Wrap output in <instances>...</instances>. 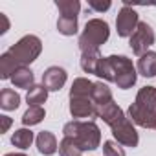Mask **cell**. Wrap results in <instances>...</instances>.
<instances>
[{
  "label": "cell",
  "mask_w": 156,
  "mask_h": 156,
  "mask_svg": "<svg viewBox=\"0 0 156 156\" xmlns=\"http://www.w3.org/2000/svg\"><path fill=\"white\" fill-rule=\"evenodd\" d=\"M70 114L73 119H87L88 118H98V107L92 101V98H70Z\"/></svg>",
  "instance_id": "8"
},
{
  "label": "cell",
  "mask_w": 156,
  "mask_h": 156,
  "mask_svg": "<svg viewBox=\"0 0 156 156\" xmlns=\"http://www.w3.org/2000/svg\"><path fill=\"white\" fill-rule=\"evenodd\" d=\"M68 79V73L61 66H50L42 73V85L48 88V92H59Z\"/></svg>",
  "instance_id": "10"
},
{
  "label": "cell",
  "mask_w": 156,
  "mask_h": 156,
  "mask_svg": "<svg viewBox=\"0 0 156 156\" xmlns=\"http://www.w3.org/2000/svg\"><path fill=\"white\" fill-rule=\"evenodd\" d=\"M77 28H79V24H77V17H59L57 20V31L64 37H72L77 33Z\"/></svg>",
  "instance_id": "24"
},
{
  "label": "cell",
  "mask_w": 156,
  "mask_h": 156,
  "mask_svg": "<svg viewBox=\"0 0 156 156\" xmlns=\"http://www.w3.org/2000/svg\"><path fill=\"white\" fill-rule=\"evenodd\" d=\"M110 37V28L108 22L103 19H90L85 24L83 33L79 35V50L81 53H88V51H99V48L108 41Z\"/></svg>",
  "instance_id": "2"
},
{
  "label": "cell",
  "mask_w": 156,
  "mask_h": 156,
  "mask_svg": "<svg viewBox=\"0 0 156 156\" xmlns=\"http://www.w3.org/2000/svg\"><path fill=\"white\" fill-rule=\"evenodd\" d=\"M98 77H101V79L105 83H114L116 81V77H114V68H112V62L108 57H103L99 61V66H98Z\"/></svg>",
  "instance_id": "27"
},
{
  "label": "cell",
  "mask_w": 156,
  "mask_h": 156,
  "mask_svg": "<svg viewBox=\"0 0 156 156\" xmlns=\"http://www.w3.org/2000/svg\"><path fill=\"white\" fill-rule=\"evenodd\" d=\"M98 118H101L110 129L116 125V123H119L123 118H127L125 116V112L121 110V107L116 103V101H110V103H107V105H101V107H98Z\"/></svg>",
  "instance_id": "11"
},
{
  "label": "cell",
  "mask_w": 156,
  "mask_h": 156,
  "mask_svg": "<svg viewBox=\"0 0 156 156\" xmlns=\"http://www.w3.org/2000/svg\"><path fill=\"white\" fill-rule=\"evenodd\" d=\"M4 156H26V154H22V152H8Z\"/></svg>",
  "instance_id": "32"
},
{
  "label": "cell",
  "mask_w": 156,
  "mask_h": 156,
  "mask_svg": "<svg viewBox=\"0 0 156 156\" xmlns=\"http://www.w3.org/2000/svg\"><path fill=\"white\" fill-rule=\"evenodd\" d=\"M112 136H114V140L119 145H125V147H132L134 149L140 143V136L136 132V127H134V123L129 118H123L119 123H116L112 127Z\"/></svg>",
  "instance_id": "7"
},
{
  "label": "cell",
  "mask_w": 156,
  "mask_h": 156,
  "mask_svg": "<svg viewBox=\"0 0 156 156\" xmlns=\"http://www.w3.org/2000/svg\"><path fill=\"white\" fill-rule=\"evenodd\" d=\"M92 101L96 103V107H101V105H107L112 99V90L108 88L107 83L103 81H96L94 83V90H92Z\"/></svg>",
  "instance_id": "17"
},
{
  "label": "cell",
  "mask_w": 156,
  "mask_h": 156,
  "mask_svg": "<svg viewBox=\"0 0 156 156\" xmlns=\"http://www.w3.org/2000/svg\"><path fill=\"white\" fill-rule=\"evenodd\" d=\"M11 83H13V87L15 88H31V87H35V75H33V72H31V68L30 66H20V68H17V72L13 73V77H11Z\"/></svg>",
  "instance_id": "13"
},
{
  "label": "cell",
  "mask_w": 156,
  "mask_h": 156,
  "mask_svg": "<svg viewBox=\"0 0 156 156\" xmlns=\"http://www.w3.org/2000/svg\"><path fill=\"white\" fill-rule=\"evenodd\" d=\"M0 121H2V127H0V132H8V129L11 127V118H8V116H0Z\"/></svg>",
  "instance_id": "30"
},
{
  "label": "cell",
  "mask_w": 156,
  "mask_h": 156,
  "mask_svg": "<svg viewBox=\"0 0 156 156\" xmlns=\"http://www.w3.org/2000/svg\"><path fill=\"white\" fill-rule=\"evenodd\" d=\"M140 24V17H138V11L134 8H130L127 2L123 4V8L118 11V17H116V30H118V35L119 37H129L136 31Z\"/></svg>",
  "instance_id": "6"
},
{
  "label": "cell",
  "mask_w": 156,
  "mask_h": 156,
  "mask_svg": "<svg viewBox=\"0 0 156 156\" xmlns=\"http://www.w3.org/2000/svg\"><path fill=\"white\" fill-rule=\"evenodd\" d=\"M92 90H94V83L87 77H77L72 83L70 88V98H92Z\"/></svg>",
  "instance_id": "15"
},
{
  "label": "cell",
  "mask_w": 156,
  "mask_h": 156,
  "mask_svg": "<svg viewBox=\"0 0 156 156\" xmlns=\"http://www.w3.org/2000/svg\"><path fill=\"white\" fill-rule=\"evenodd\" d=\"M136 70L143 77H156V51H147L138 59Z\"/></svg>",
  "instance_id": "14"
},
{
  "label": "cell",
  "mask_w": 156,
  "mask_h": 156,
  "mask_svg": "<svg viewBox=\"0 0 156 156\" xmlns=\"http://www.w3.org/2000/svg\"><path fill=\"white\" fill-rule=\"evenodd\" d=\"M8 51L15 57V61L19 62V66H30L41 55V51H42V41L37 35H24Z\"/></svg>",
  "instance_id": "3"
},
{
  "label": "cell",
  "mask_w": 156,
  "mask_h": 156,
  "mask_svg": "<svg viewBox=\"0 0 156 156\" xmlns=\"http://www.w3.org/2000/svg\"><path fill=\"white\" fill-rule=\"evenodd\" d=\"M46 116V110L42 107H30L24 114H22V125L24 127H33L39 125Z\"/></svg>",
  "instance_id": "25"
},
{
  "label": "cell",
  "mask_w": 156,
  "mask_h": 156,
  "mask_svg": "<svg viewBox=\"0 0 156 156\" xmlns=\"http://www.w3.org/2000/svg\"><path fill=\"white\" fill-rule=\"evenodd\" d=\"M136 105L149 108V110H156V87H143L138 90L136 94Z\"/></svg>",
  "instance_id": "16"
},
{
  "label": "cell",
  "mask_w": 156,
  "mask_h": 156,
  "mask_svg": "<svg viewBox=\"0 0 156 156\" xmlns=\"http://www.w3.org/2000/svg\"><path fill=\"white\" fill-rule=\"evenodd\" d=\"M110 2L108 0H105V2H98V0H90L88 2V8L90 9H94V11H99V13H103V11H107V9H110Z\"/></svg>",
  "instance_id": "29"
},
{
  "label": "cell",
  "mask_w": 156,
  "mask_h": 156,
  "mask_svg": "<svg viewBox=\"0 0 156 156\" xmlns=\"http://www.w3.org/2000/svg\"><path fill=\"white\" fill-rule=\"evenodd\" d=\"M83 149L75 143L73 138H68L64 136L61 141H59V154L61 156H83Z\"/></svg>",
  "instance_id": "26"
},
{
  "label": "cell",
  "mask_w": 156,
  "mask_h": 156,
  "mask_svg": "<svg viewBox=\"0 0 156 156\" xmlns=\"http://www.w3.org/2000/svg\"><path fill=\"white\" fill-rule=\"evenodd\" d=\"M0 20H2V30H0V33H6L8 28H9V20H8V17L4 13H0Z\"/></svg>",
  "instance_id": "31"
},
{
  "label": "cell",
  "mask_w": 156,
  "mask_h": 156,
  "mask_svg": "<svg viewBox=\"0 0 156 156\" xmlns=\"http://www.w3.org/2000/svg\"><path fill=\"white\" fill-rule=\"evenodd\" d=\"M46 99H48V88L44 85H35L26 94V101L30 107H42Z\"/></svg>",
  "instance_id": "19"
},
{
  "label": "cell",
  "mask_w": 156,
  "mask_h": 156,
  "mask_svg": "<svg viewBox=\"0 0 156 156\" xmlns=\"http://www.w3.org/2000/svg\"><path fill=\"white\" fill-rule=\"evenodd\" d=\"M103 154L105 156H125V149L116 140H107L103 143Z\"/></svg>",
  "instance_id": "28"
},
{
  "label": "cell",
  "mask_w": 156,
  "mask_h": 156,
  "mask_svg": "<svg viewBox=\"0 0 156 156\" xmlns=\"http://www.w3.org/2000/svg\"><path fill=\"white\" fill-rule=\"evenodd\" d=\"M33 140H35V134L30 130V129H17L15 132H13V136H11V143L17 147V149H28L31 143H33Z\"/></svg>",
  "instance_id": "21"
},
{
  "label": "cell",
  "mask_w": 156,
  "mask_h": 156,
  "mask_svg": "<svg viewBox=\"0 0 156 156\" xmlns=\"http://www.w3.org/2000/svg\"><path fill=\"white\" fill-rule=\"evenodd\" d=\"M17 68H20V66L9 51H4L0 55V79H11Z\"/></svg>",
  "instance_id": "18"
},
{
  "label": "cell",
  "mask_w": 156,
  "mask_h": 156,
  "mask_svg": "<svg viewBox=\"0 0 156 156\" xmlns=\"http://www.w3.org/2000/svg\"><path fill=\"white\" fill-rule=\"evenodd\" d=\"M101 53L99 51H88V53H81V68L85 73H98V66L101 61Z\"/></svg>",
  "instance_id": "22"
},
{
  "label": "cell",
  "mask_w": 156,
  "mask_h": 156,
  "mask_svg": "<svg viewBox=\"0 0 156 156\" xmlns=\"http://www.w3.org/2000/svg\"><path fill=\"white\" fill-rule=\"evenodd\" d=\"M55 6L62 17H79L81 11L79 0H55Z\"/></svg>",
  "instance_id": "23"
},
{
  "label": "cell",
  "mask_w": 156,
  "mask_h": 156,
  "mask_svg": "<svg viewBox=\"0 0 156 156\" xmlns=\"http://www.w3.org/2000/svg\"><path fill=\"white\" fill-rule=\"evenodd\" d=\"M129 119L138 127L156 130V110H149V108H143V107L132 103L129 107Z\"/></svg>",
  "instance_id": "9"
},
{
  "label": "cell",
  "mask_w": 156,
  "mask_h": 156,
  "mask_svg": "<svg viewBox=\"0 0 156 156\" xmlns=\"http://www.w3.org/2000/svg\"><path fill=\"white\" fill-rule=\"evenodd\" d=\"M112 68H114V77H116V85L121 90H129L136 85L138 81V70L134 62L127 55H108Z\"/></svg>",
  "instance_id": "4"
},
{
  "label": "cell",
  "mask_w": 156,
  "mask_h": 156,
  "mask_svg": "<svg viewBox=\"0 0 156 156\" xmlns=\"http://www.w3.org/2000/svg\"><path fill=\"white\" fill-rule=\"evenodd\" d=\"M0 107L2 110H17L20 107V96L13 88H4L0 92Z\"/></svg>",
  "instance_id": "20"
},
{
  "label": "cell",
  "mask_w": 156,
  "mask_h": 156,
  "mask_svg": "<svg viewBox=\"0 0 156 156\" xmlns=\"http://www.w3.org/2000/svg\"><path fill=\"white\" fill-rule=\"evenodd\" d=\"M35 143H37V151H39L42 156H51V154H55L57 149H59L57 138H55L50 130L39 132L37 138H35Z\"/></svg>",
  "instance_id": "12"
},
{
  "label": "cell",
  "mask_w": 156,
  "mask_h": 156,
  "mask_svg": "<svg viewBox=\"0 0 156 156\" xmlns=\"http://www.w3.org/2000/svg\"><path fill=\"white\" fill-rule=\"evenodd\" d=\"M154 41H156V35H154V30L151 28V24L140 22L138 28H136V31L129 39V46H130V50H132L134 55L141 57L143 53L149 51V48L154 44Z\"/></svg>",
  "instance_id": "5"
},
{
  "label": "cell",
  "mask_w": 156,
  "mask_h": 156,
  "mask_svg": "<svg viewBox=\"0 0 156 156\" xmlns=\"http://www.w3.org/2000/svg\"><path fill=\"white\" fill-rule=\"evenodd\" d=\"M62 134L73 138L83 151H96L101 143V130L94 121H68L62 127Z\"/></svg>",
  "instance_id": "1"
}]
</instances>
